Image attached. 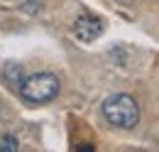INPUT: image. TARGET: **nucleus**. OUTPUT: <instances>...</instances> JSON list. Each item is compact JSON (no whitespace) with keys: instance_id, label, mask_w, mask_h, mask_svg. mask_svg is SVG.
<instances>
[{"instance_id":"obj_1","label":"nucleus","mask_w":159,"mask_h":152,"mask_svg":"<svg viewBox=\"0 0 159 152\" xmlns=\"http://www.w3.org/2000/svg\"><path fill=\"white\" fill-rule=\"evenodd\" d=\"M59 91H61L59 76L52 74V71H37V74L25 76V81H22L17 93L30 106H44V103L54 101L59 96Z\"/></svg>"},{"instance_id":"obj_2","label":"nucleus","mask_w":159,"mask_h":152,"mask_svg":"<svg viewBox=\"0 0 159 152\" xmlns=\"http://www.w3.org/2000/svg\"><path fill=\"white\" fill-rule=\"evenodd\" d=\"M103 111V118L115 125V128H122V130H130L139 123V103L132 98L130 93H113L108 96L100 106Z\"/></svg>"},{"instance_id":"obj_3","label":"nucleus","mask_w":159,"mask_h":152,"mask_svg":"<svg viewBox=\"0 0 159 152\" xmlns=\"http://www.w3.org/2000/svg\"><path fill=\"white\" fill-rule=\"evenodd\" d=\"M103 30H105V25H103V20L96 17V15H81L76 17L74 22V35L81 39V42H93V39H98L103 35Z\"/></svg>"},{"instance_id":"obj_4","label":"nucleus","mask_w":159,"mask_h":152,"mask_svg":"<svg viewBox=\"0 0 159 152\" xmlns=\"http://www.w3.org/2000/svg\"><path fill=\"white\" fill-rule=\"evenodd\" d=\"M0 76H2V81L12 88V91H20L22 81H25V69H22V64H17V61H7V64H2V71H0Z\"/></svg>"},{"instance_id":"obj_5","label":"nucleus","mask_w":159,"mask_h":152,"mask_svg":"<svg viewBox=\"0 0 159 152\" xmlns=\"http://www.w3.org/2000/svg\"><path fill=\"white\" fill-rule=\"evenodd\" d=\"M7 150H20V142L12 135H2V140H0V152H7Z\"/></svg>"}]
</instances>
